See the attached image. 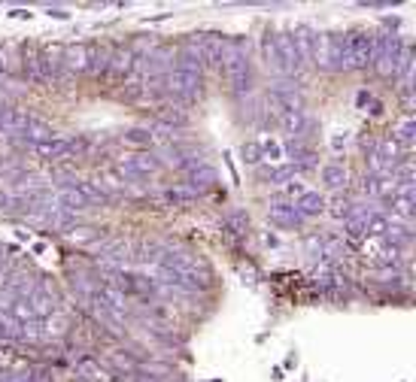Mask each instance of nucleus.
Segmentation results:
<instances>
[{
  "label": "nucleus",
  "mask_w": 416,
  "mask_h": 382,
  "mask_svg": "<svg viewBox=\"0 0 416 382\" xmlns=\"http://www.w3.org/2000/svg\"><path fill=\"white\" fill-rule=\"evenodd\" d=\"M76 376H82L85 382H101V376H103L101 361H94V358H80V361H76Z\"/></svg>",
  "instance_id": "aec40b11"
},
{
  "label": "nucleus",
  "mask_w": 416,
  "mask_h": 382,
  "mask_svg": "<svg viewBox=\"0 0 416 382\" xmlns=\"http://www.w3.org/2000/svg\"><path fill=\"white\" fill-rule=\"evenodd\" d=\"M292 43H295V52H298L301 64H307V61H313V46H316V31L313 28H295L292 31Z\"/></svg>",
  "instance_id": "4468645a"
},
{
  "label": "nucleus",
  "mask_w": 416,
  "mask_h": 382,
  "mask_svg": "<svg viewBox=\"0 0 416 382\" xmlns=\"http://www.w3.org/2000/svg\"><path fill=\"white\" fill-rule=\"evenodd\" d=\"M94 61H98V46L94 43H76V46L61 49V67L67 73H94Z\"/></svg>",
  "instance_id": "6e6552de"
},
{
  "label": "nucleus",
  "mask_w": 416,
  "mask_h": 382,
  "mask_svg": "<svg viewBox=\"0 0 416 382\" xmlns=\"http://www.w3.org/2000/svg\"><path fill=\"white\" fill-rule=\"evenodd\" d=\"M116 170L122 173L125 182H143V179H149V176H155V173L161 170V161L155 158V155H149V152H140V155H128V158L119 164Z\"/></svg>",
  "instance_id": "1a4fd4ad"
},
{
  "label": "nucleus",
  "mask_w": 416,
  "mask_h": 382,
  "mask_svg": "<svg viewBox=\"0 0 416 382\" xmlns=\"http://www.w3.org/2000/svg\"><path fill=\"white\" fill-rule=\"evenodd\" d=\"M225 228H228L231 234H244V231H246V215H244V213L228 215V219H225Z\"/></svg>",
  "instance_id": "393cba45"
},
{
  "label": "nucleus",
  "mask_w": 416,
  "mask_h": 382,
  "mask_svg": "<svg viewBox=\"0 0 416 382\" xmlns=\"http://www.w3.org/2000/svg\"><path fill=\"white\" fill-rule=\"evenodd\" d=\"M244 161H249V164L262 161V146H258V143H246L244 146Z\"/></svg>",
  "instance_id": "a878e982"
},
{
  "label": "nucleus",
  "mask_w": 416,
  "mask_h": 382,
  "mask_svg": "<svg viewBox=\"0 0 416 382\" xmlns=\"http://www.w3.org/2000/svg\"><path fill=\"white\" fill-rule=\"evenodd\" d=\"M295 210H298L301 219H310V215H319L325 210V197L319 194V191H301L298 197H295Z\"/></svg>",
  "instance_id": "2eb2a0df"
},
{
  "label": "nucleus",
  "mask_w": 416,
  "mask_h": 382,
  "mask_svg": "<svg viewBox=\"0 0 416 382\" xmlns=\"http://www.w3.org/2000/svg\"><path fill=\"white\" fill-rule=\"evenodd\" d=\"M276 125L283 128L289 137H304L310 128V119L304 109H280L276 112Z\"/></svg>",
  "instance_id": "f8f14e48"
},
{
  "label": "nucleus",
  "mask_w": 416,
  "mask_h": 382,
  "mask_svg": "<svg viewBox=\"0 0 416 382\" xmlns=\"http://www.w3.org/2000/svg\"><path fill=\"white\" fill-rule=\"evenodd\" d=\"M313 64L322 67V70H346L343 33H316Z\"/></svg>",
  "instance_id": "39448f33"
},
{
  "label": "nucleus",
  "mask_w": 416,
  "mask_h": 382,
  "mask_svg": "<svg viewBox=\"0 0 416 382\" xmlns=\"http://www.w3.org/2000/svg\"><path fill=\"white\" fill-rule=\"evenodd\" d=\"M125 143H131V146H152L155 134L149 131V128H131V131H125Z\"/></svg>",
  "instance_id": "5701e85b"
},
{
  "label": "nucleus",
  "mask_w": 416,
  "mask_h": 382,
  "mask_svg": "<svg viewBox=\"0 0 416 382\" xmlns=\"http://www.w3.org/2000/svg\"><path fill=\"white\" fill-rule=\"evenodd\" d=\"M164 89H168L170 98L177 100H198L201 98V89H204V73H192V70H168V76H164Z\"/></svg>",
  "instance_id": "423d86ee"
},
{
  "label": "nucleus",
  "mask_w": 416,
  "mask_h": 382,
  "mask_svg": "<svg viewBox=\"0 0 416 382\" xmlns=\"http://www.w3.org/2000/svg\"><path fill=\"white\" fill-rule=\"evenodd\" d=\"M322 182L328 188H343L346 185V167H343V164H325V167H322Z\"/></svg>",
  "instance_id": "6ab92c4d"
},
{
  "label": "nucleus",
  "mask_w": 416,
  "mask_h": 382,
  "mask_svg": "<svg viewBox=\"0 0 416 382\" xmlns=\"http://www.w3.org/2000/svg\"><path fill=\"white\" fill-rule=\"evenodd\" d=\"M219 70L225 73V79H228L234 94H246L249 91V85H253V64H249V52L244 49V43L225 40Z\"/></svg>",
  "instance_id": "f257e3e1"
},
{
  "label": "nucleus",
  "mask_w": 416,
  "mask_h": 382,
  "mask_svg": "<svg viewBox=\"0 0 416 382\" xmlns=\"http://www.w3.org/2000/svg\"><path fill=\"white\" fill-rule=\"evenodd\" d=\"M6 70V61H3V55H0V73H3Z\"/></svg>",
  "instance_id": "cd10ccee"
},
{
  "label": "nucleus",
  "mask_w": 416,
  "mask_h": 382,
  "mask_svg": "<svg viewBox=\"0 0 416 382\" xmlns=\"http://www.w3.org/2000/svg\"><path fill=\"white\" fill-rule=\"evenodd\" d=\"M413 137H416V125H413V119L407 116V119L401 121V125H398V131H395V137H392V140H395L398 146H401V149H410Z\"/></svg>",
  "instance_id": "4be33fe9"
},
{
  "label": "nucleus",
  "mask_w": 416,
  "mask_h": 382,
  "mask_svg": "<svg viewBox=\"0 0 416 382\" xmlns=\"http://www.w3.org/2000/svg\"><path fill=\"white\" fill-rule=\"evenodd\" d=\"M404 49H407V43L398 37V33H377L374 49H371V67L377 70V76H383V79H395Z\"/></svg>",
  "instance_id": "20e7f679"
},
{
  "label": "nucleus",
  "mask_w": 416,
  "mask_h": 382,
  "mask_svg": "<svg viewBox=\"0 0 416 382\" xmlns=\"http://www.w3.org/2000/svg\"><path fill=\"white\" fill-rule=\"evenodd\" d=\"M295 173L298 170H295L292 164H283V167H274V170H262V179L271 182V185H283V182H289Z\"/></svg>",
  "instance_id": "412c9836"
},
{
  "label": "nucleus",
  "mask_w": 416,
  "mask_h": 382,
  "mask_svg": "<svg viewBox=\"0 0 416 382\" xmlns=\"http://www.w3.org/2000/svg\"><path fill=\"white\" fill-rule=\"evenodd\" d=\"M155 119H158L161 128H183L188 121L186 109L177 107V103H164V107H158V109H155Z\"/></svg>",
  "instance_id": "f3484780"
},
{
  "label": "nucleus",
  "mask_w": 416,
  "mask_h": 382,
  "mask_svg": "<svg viewBox=\"0 0 416 382\" xmlns=\"http://www.w3.org/2000/svg\"><path fill=\"white\" fill-rule=\"evenodd\" d=\"M195 197H198V194H195L192 188L177 185V188H168V191H164L161 201H164V204H170V206H188V204L195 201Z\"/></svg>",
  "instance_id": "a211bd4d"
},
{
  "label": "nucleus",
  "mask_w": 416,
  "mask_h": 382,
  "mask_svg": "<svg viewBox=\"0 0 416 382\" xmlns=\"http://www.w3.org/2000/svg\"><path fill=\"white\" fill-rule=\"evenodd\" d=\"M195 43V49L201 52V58H204V67L210 64V67H219V61H222V52H225V37H219V33H201Z\"/></svg>",
  "instance_id": "9b49d317"
},
{
  "label": "nucleus",
  "mask_w": 416,
  "mask_h": 382,
  "mask_svg": "<svg viewBox=\"0 0 416 382\" xmlns=\"http://www.w3.org/2000/svg\"><path fill=\"white\" fill-rule=\"evenodd\" d=\"M371 49H374V33H368V31L343 33L346 70H365V67H371Z\"/></svg>",
  "instance_id": "0eeeda50"
},
{
  "label": "nucleus",
  "mask_w": 416,
  "mask_h": 382,
  "mask_svg": "<svg viewBox=\"0 0 416 382\" xmlns=\"http://www.w3.org/2000/svg\"><path fill=\"white\" fill-rule=\"evenodd\" d=\"M70 146L73 140H67V137H49V140L24 143V149L43 161H61V158H70Z\"/></svg>",
  "instance_id": "9d476101"
},
{
  "label": "nucleus",
  "mask_w": 416,
  "mask_h": 382,
  "mask_svg": "<svg viewBox=\"0 0 416 382\" xmlns=\"http://www.w3.org/2000/svg\"><path fill=\"white\" fill-rule=\"evenodd\" d=\"M186 188H192L195 194H201V191H210L216 182H219V176H216V170L213 167H207V164H198V167L188 170V176H186Z\"/></svg>",
  "instance_id": "ddd939ff"
},
{
  "label": "nucleus",
  "mask_w": 416,
  "mask_h": 382,
  "mask_svg": "<svg viewBox=\"0 0 416 382\" xmlns=\"http://www.w3.org/2000/svg\"><path fill=\"white\" fill-rule=\"evenodd\" d=\"M262 52H265V61L267 67L276 73H298L301 67V58L295 52V43H292V31H276V33H267L262 40Z\"/></svg>",
  "instance_id": "f03ea898"
},
{
  "label": "nucleus",
  "mask_w": 416,
  "mask_h": 382,
  "mask_svg": "<svg viewBox=\"0 0 416 382\" xmlns=\"http://www.w3.org/2000/svg\"><path fill=\"white\" fill-rule=\"evenodd\" d=\"M13 204V197L10 194H3V191H0V210H6V206Z\"/></svg>",
  "instance_id": "bb28decb"
},
{
  "label": "nucleus",
  "mask_w": 416,
  "mask_h": 382,
  "mask_svg": "<svg viewBox=\"0 0 416 382\" xmlns=\"http://www.w3.org/2000/svg\"><path fill=\"white\" fill-rule=\"evenodd\" d=\"M107 201L110 197L94 182H85V179H70L55 191V206L64 213H80V210H89V206H98Z\"/></svg>",
  "instance_id": "7ed1b4c3"
},
{
  "label": "nucleus",
  "mask_w": 416,
  "mask_h": 382,
  "mask_svg": "<svg viewBox=\"0 0 416 382\" xmlns=\"http://www.w3.org/2000/svg\"><path fill=\"white\" fill-rule=\"evenodd\" d=\"M258 146H262V158H271V161H280V158H283V146H280V143L262 140Z\"/></svg>",
  "instance_id": "b1692460"
},
{
  "label": "nucleus",
  "mask_w": 416,
  "mask_h": 382,
  "mask_svg": "<svg viewBox=\"0 0 416 382\" xmlns=\"http://www.w3.org/2000/svg\"><path fill=\"white\" fill-rule=\"evenodd\" d=\"M267 215H271V222H274V224H280V228H295V224L304 222V219L298 215V210H295L292 204H285V201H276Z\"/></svg>",
  "instance_id": "dca6fc26"
}]
</instances>
